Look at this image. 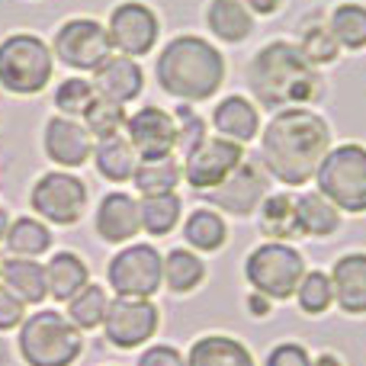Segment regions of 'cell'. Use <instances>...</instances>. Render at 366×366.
<instances>
[{
	"instance_id": "32",
	"label": "cell",
	"mask_w": 366,
	"mask_h": 366,
	"mask_svg": "<svg viewBox=\"0 0 366 366\" xmlns=\"http://www.w3.org/2000/svg\"><path fill=\"white\" fill-rule=\"evenodd\" d=\"M180 196L177 193H158V196H145L139 202V212H142V228L154 238L161 234H171L174 225L180 222Z\"/></svg>"
},
{
	"instance_id": "18",
	"label": "cell",
	"mask_w": 366,
	"mask_h": 366,
	"mask_svg": "<svg viewBox=\"0 0 366 366\" xmlns=\"http://www.w3.org/2000/svg\"><path fill=\"white\" fill-rule=\"evenodd\" d=\"M335 305L347 315H366V251L341 254L331 267Z\"/></svg>"
},
{
	"instance_id": "21",
	"label": "cell",
	"mask_w": 366,
	"mask_h": 366,
	"mask_svg": "<svg viewBox=\"0 0 366 366\" xmlns=\"http://www.w3.org/2000/svg\"><path fill=\"white\" fill-rule=\"evenodd\" d=\"M187 366H254V357L238 337L206 335L189 347Z\"/></svg>"
},
{
	"instance_id": "29",
	"label": "cell",
	"mask_w": 366,
	"mask_h": 366,
	"mask_svg": "<svg viewBox=\"0 0 366 366\" xmlns=\"http://www.w3.org/2000/svg\"><path fill=\"white\" fill-rule=\"evenodd\" d=\"M132 180L142 196L174 193L177 183L183 180V167L174 161V154H167V158H142Z\"/></svg>"
},
{
	"instance_id": "46",
	"label": "cell",
	"mask_w": 366,
	"mask_h": 366,
	"mask_svg": "<svg viewBox=\"0 0 366 366\" xmlns=\"http://www.w3.org/2000/svg\"><path fill=\"white\" fill-rule=\"evenodd\" d=\"M6 232H10V219H6V212L0 209V241L6 238Z\"/></svg>"
},
{
	"instance_id": "19",
	"label": "cell",
	"mask_w": 366,
	"mask_h": 366,
	"mask_svg": "<svg viewBox=\"0 0 366 366\" xmlns=\"http://www.w3.org/2000/svg\"><path fill=\"white\" fill-rule=\"evenodd\" d=\"M142 228L139 202L129 193H109L103 196L100 209H97V232L109 244H122V241L135 238Z\"/></svg>"
},
{
	"instance_id": "38",
	"label": "cell",
	"mask_w": 366,
	"mask_h": 366,
	"mask_svg": "<svg viewBox=\"0 0 366 366\" xmlns=\"http://www.w3.org/2000/svg\"><path fill=\"white\" fill-rule=\"evenodd\" d=\"M97 100V90L90 81H81V77H71V81H61L55 90V107L68 116H84L87 107Z\"/></svg>"
},
{
	"instance_id": "42",
	"label": "cell",
	"mask_w": 366,
	"mask_h": 366,
	"mask_svg": "<svg viewBox=\"0 0 366 366\" xmlns=\"http://www.w3.org/2000/svg\"><path fill=\"white\" fill-rule=\"evenodd\" d=\"M139 366H187V360H183V354L177 347L158 344V347H148L145 354L139 357Z\"/></svg>"
},
{
	"instance_id": "37",
	"label": "cell",
	"mask_w": 366,
	"mask_h": 366,
	"mask_svg": "<svg viewBox=\"0 0 366 366\" xmlns=\"http://www.w3.org/2000/svg\"><path fill=\"white\" fill-rule=\"evenodd\" d=\"M299 49H302V55L318 68V64L337 61V51H341V45H337V39L331 36L328 23H325V26H309V29L302 32V42H299Z\"/></svg>"
},
{
	"instance_id": "22",
	"label": "cell",
	"mask_w": 366,
	"mask_h": 366,
	"mask_svg": "<svg viewBox=\"0 0 366 366\" xmlns=\"http://www.w3.org/2000/svg\"><path fill=\"white\" fill-rule=\"evenodd\" d=\"M296 222H299V234L309 238H328L341 228V209L331 199H325L318 189L312 193L296 196Z\"/></svg>"
},
{
	"instance_id": "16",
	"label": "cell",
	"mask_w": 366,
	"mask_h": 366,
	"mask_svg": "<svg viewBox=\"0 0 366 366\" xmlns=\"http://www.w3.org/2000/svg\"><path fill=\"white\" fill-rule=\"evenodd\" d=\"M94 90L103 100H113L119 107L132 103L135 97L142 94V84H145V74H142L139 61L129 55H109L100 68L94 71Z\"/></svg>"
},
{
	"instance_id": "10",
	"label": "cell",
	"mask_w": 366,
	"mask_h": 366,
	"mask_svg": "<svg viewBox=\"0 0 366 366\" xmlns=\"http://www.w3.org/2000/svg\"><path fill=\"white\" fill-rule=\"evenodd\" d=\"M241 161H244V148H241L238 142L222 139V135L219 139H209L206 135V139L187 154V161H183V180L193 189L209 193V189H215L219 183H225L232 177Z\"/></svg>"
},
{
	"instance_id": "40",
	"label": "cell",
	"mask_w": 366,
	"mask_h": 366,
	"mask_svg": "<svg viewBox=\"0 0 366 366\" xmlns=\"http://www.w3.org/2000/svg\"><path fill=\"white\" fill-rule=\"evenodd\" d=\"M267 366H312V354L296 341H283L270 347L267 354Z\"/></svg>"
},
{
	"instance_id": "28",
	"label": "cell",
	"mask_w": 366,
	"mask_h": 366,
	"mask_svg": "<svg viewBox=\"0 0 366 366\" xmlns=\"http://www.w3.org/2000/svg\"><path fill=\"white\" fill-rule=\"evenodd\" d=\"M328 29L341 49L350 51L366 49V4H357V0L337 4L328 16Z\"/></svg>"
},
{
	"instance_id": "2",
	"label": "cell",
	"mask_w": 366,
	"mask_h": 366,
	"mask_svg": "<svg viewBox=\"0 0 366 366\" xmlns=\"http://www.w3.org/2000/svg\"><path fill=\"white\" fill-rule=\"evenodd\" d=\"M247 87L257 97L260 107L286 109L305 107V103L322 97V74L315 64L302 55L296 42H270L251 58L247 64Z\"/></svg>"
},
{
	"instance_id": "25",
	"label": "cell",
	"mask_w": 366,
	"mask_h": 366,
	"mask_svg": "<svg viewBox=\"0 0 366 366\" xmlns=\"http://www.w3.org/2000/svg\"><path fill=\"white\" fill-rule=\"evenodd\" d=\"M4 286L19 296L23 302H42L49 292V280H45V267H39L29 257H13L4 264Z\"/></svg>"
},
{
	"instance_id": "17",
	"label": "cell",
	"mask_w": 366,
	"mask_h": 366,
	"mask_svg": "<svg viewBox=\"0 0 366 366\" xmlns=\"http://www.w3.org/2000/svg\"><path fill=\"white\" fill-rule=\"evenodd\" d=\"M90 139L94 135L87 132V126L68 119V116H55L45 126V154L61 167H81L94 154Z\"/></svg>"
},
{
	"instance_id": "27",
	"label": "cell",
	"mask_w": 366,
	"mask_h": 366,
	"mask_svg": "<svg viewBox=\"0 0 366 366\" xmlns=\"http://www.w3.org/2000/svg\"><path fill=\"white\" fill-rule=\"evenodd\" d=\"M260 232L270 241H292L299 238V222H296V196L277 193L267 196L260 202Z\"/></svg>"
},
{
	"instance_id": "44",
	"label": "cell",
	"mask_w": 366,
	"mask_h": 366,
	"mask_svg": "<svg viewBox=\"0 0 366 366\" xmlns=\"http://www.w3.org/2000/svg\"><path fill=\"white\" fill-rule=\"evenodd\" d=\"M247 312H254V315H267V312H270V299L260 296V292L247 296Z\"/></svg>"
},
{
	"instance_id": "5",
	"label": "cell",
	"mask_w": 366,
	"mask_h": 366,
	"mask_svg": "<svg viewBox=\"0 0 366 366\" xmlns=\"http://www.w3.org/2000/svg\"><path fill=\"white\" fill-rule=\"evenodd\" d=\"M302 277L305 257L290 241H267L254 247L244 260V280L254 286V292L267 296L270 302H286L296 296Z\"/></svg>"
},
{
	"instance_id": "6",
	"label": "cell",
	"mask_w": 366,
	"mask_h": 366,
	"mask_svg": "<svg viewBox=\"0 0 366 366\" xmlns=\"http://www.w3.org/2000/svg\"><path fill=\"white\" fill-rule=\"evenodd\" d=\"M81 347V331L58 312H39L19 328V354L29 366H71Z\"/></svg>"
},
{
	"instance_id": "34",
	"label": "cell",
	"mask_w": 366,
	"mask_h": 366,
	"mask_svg": "<svg viewBox=\"0 0 366 366\" xmlns=\"http://www.w3.org/2000/svg\"><path fill=\"white\" fill-rule=\"evenodd\" d=\"M49 244H51L49 228L36 219H16L10 225V232H6V247L16 257H39V254L49 251Z\"/></svg>"
},
{
	"instance_id": "4",
	"label": "cell",
	"mask_w": 366,
	"mask_h": 366,
	"mask_svg": "<svg viewBox=\"0 0 366 366\" xmlns=\"http://www.w3.org/2000/svg\"><path fill=\"white\" fill-rule=\"evenodd\" d=\"M318 193L331 199L341 212L363 215L366 212V145L347 142L325 154L315 171Z\"/></svg>"
},
{
	"instance_id": "31",
	"label": "cell",
	"mask_w": 366,
	"mask_h": 366,
	"mask_svg": "<svg viewBox=\"0 0 366 366\" xmlns=\"http://www.w3.org/2000/svg\"><path fill=\"white\" fill-rule=\"evenodd\" d=\"M206 280V264L187 247H174L164 257V283L171 292H193Z\"/></svg>"
},
{
	"instance_id": "41",
	"label": "cell",
	"mask_w": 366,
	"mask_h": 366,
	"mask_svg": "<svg viewBox=\"0 0 366 366\" xmlns=\"http://www.w3.org/2000/svg\"><path fill=\"white\" fill-rule=\"evenodd\" d=\"M23 299L13 296L6 286H0V331H10L13 325H19L23 318Z\"/></svg>"
},
{
	"instance_id": "30",
	"label": "cell",
	"mask_w": 366,
	"mask_h": 366,
	"mask_svg": "<svg viewBox=\"0 0 366 366\" xmlns=\"http://www.w3.org/2000/svg\"><path fill=\"white\" fill-rule=\"evenodd\" d=\"M183 238L196 251H219L228 241L225 219L212 209H196V212H189L187 225H183Z\"/></svg>"
},
{
	"instance_id": "9",
	"label": "cell",
	"mask_w": 366,
	"mask_h": 366,
	"mask_svg": "<svg viewBox=\"0 0 366 366\" xmlns=\"http://www.w3.org/2000/svg\"><path fill=\"white\" fill-rule=\"evenodd\" d=\"M51 51L58 61L74 71H97L113 55V42L107 26H100L97 19H68L64 26H58Z\"/></svg>"
},
{
	"instance_id": "3",
	"label": "cell",
	"mask_w": 366,
	"mask_h": 366,
	"mask_svg": "<svg viewBox=\"0 0 366 366\" xmlns=\"http://www.w3.org/2000/svg\"><path fill=\"white\" fill-rule=\"evenodd\" d=\"M161 90L177 100L199 103L215 97L225 81V58L212 42L199 36H174L154 61Z\"/></svg>"
},
{
	"instance_id": "35",
	"label": "cell",
	"mask_w": 366,
	"mask_h": 366,
	"mask_svg": "<svg viewBox=\"0 0 366 366\" xmlns=\"http://www.w3.org/2000/svg\"><path fill=\"white\" fill-rule=\"evenodd\" d=\"M68 312H71V322L77 328H97V325L107 322V312H109V299L100 286H84L74 299L68 302Z\"/></svg>"
},
{
	"instance_id": "14",
	"label": "cell",
	"mask_w": 366,
	"mask_h": 366,
	"mask_svg": "<svg viewBox=\"0 0 366 366\" xmlns=\"http://www.w3.org/2000/svg\"><path fill=\"white\" fill-rule=\"evenodd\" d=\"M158 309L154 302L148 299H129V296H119L116 302H109V312H107V337L109 344L122 350H132V347H142L148 337L158 331Z\"/></svg>"
},
{
	"instance_id": "36",
	"label": "cell",
	"mask_w": 366,
	"mask_h": 366,
	"mask_svg": "<svg viewBox=\"0 0 366 366\" xmlns=\"http://www.w3.org/2000/svg\"><path fill=\"white\" fill-rule=\"evenodd\" d=\"M84 122H87V132L103 142V139L119 135V129L126 126V113H122L119 103L97 97V100L87 107V113H84Z\"/></svg>"
},
{
	"instance_id": "43",
	"label": "cell",
	"mask_w": 366,
	"mask_h": 366,
	"mask_svg": "<svg viewBox=\"0 0 366 366\" xmlns=\"http://www.w3.org/2000/svg\"><path fill=\"white\" fill-rule=\"evenodd\" d=\"M241 4H244L251 13H260V16H270V13H277L280 6H283V0H241Z\"/></svg>"
},
{
	"instance_id": "12",
	"label": "cell",
	"mask_w": 366,
	"mask_h": 366,
	"mask_svg": "<svg viewBox=\"0 0 366 366\" xmlns=\"http://www.w3.org/2000/svg\"><path fill=\"white\" fill-rule=\"evenodd\" d=\"M158 16L148 4H139V0H126L113 10L109 16V42L119 55H129V58H142L154 49L158 42Z\"/></svg>"
},
{
	"instance_id": "26",
	"label": "cell",
	"mask_w": 366,
	"mask_h": 366,
	"mask_svg": "<svg viewBox=\"0 0 366 366\" xmlns=\"http://www.w3.org/2000/svg\"><path fill=\"white\" fill-rule=\"evenodd\" d=\"M97 171L113 183H126L135 177V167H139V158H135V148L129 139L122 135H113V139H103L94 152Z\"/></svg>"
},
{
	"instance_id": "13",
	"label": "cell",
	"mask_w": 366,
	"mask_h": 366,
	"mask_svg": "<svg viewBox=\"0 0 366 366\" xmlns=\"http://www.w3.org/2000/svg\"><path fill=\"white\" fill-rule=\"evenodd\" d=\"M267 187H270L267 167L260 161H241L232 177L219 183L215 189H209L206 199L212 206L225 209L228 215H251L267 199Z\"/></svg>"
},
{
	"instance_id": "33",
	"label": "cell",
	"mask_w": 366,
	"mask_h": 366,
	"mask_svg": "<svg viewBox=\"0 0 366 366\" xmlns=\"http://www.w3.org/2000/svg\"><path fill=\"white\" fill-rule=\"evenodd\" d=\"M296 305L305 315H325V312L335 305V283H331V273L325 270H309L302 277L296 290Z\"/></svg>"
},
{
	"instance_id": "20",
	"label": "cell",
	"mask_w": 366,
	"mask_h": 366,
	"mask_svg": "<svg viewBox=\"0 0 366 366\" xmlns=\"http://www.w3.org/2000/svg\"><path fill=\"white\" fill-rule=\"evenodd\" d=\"M212 126L222 139H232V142H238V145H244V142L257 139L260 113L247 97L234 94V97H225V100L212 109Z\"/></svg>"
},
{
	"instance_id": "45",
	"label": "cell",
	"mask_w": 366,
	"mask_h": 366,
	"mask_svg": "<svg viewBox=\"0 0 366 366\" xmlns=\"http://www.w3.org/2000/svg\"><path fill=\"white\" fill-rule=\"evenodd\" d=\"M312 366H344V363L337 360V354H322L318 360H312Z\"/></svg>"
},
{
	"instance_id": "39",
	"label": "cell",
	"mask_w": 366,
	"mask_h": 366,
	"mask_svg": "<svg viewBox=\"0 0 366 366\" xmlns=\"http://www.w3.org/2000/svg\"><path fill=\"white\" fill-rule=\"evenodd\" d=\"M202 139H206V122L189 107H180L177 109V148H183V154H189Z\"/></svg>"
},
{
	"instance_id": "23",
	"label": "cell",
	"mask_w": 366,
	"mask_h": 366,
	"mask_svg": "<svg viewBox=\"0 0 366 366\" xmlns=\"http://www.w3.org/2000/svg\"><path fill=\"white\" fill-rule=\"evenodd\" d=\"M206 23L222 42H244L254 29V13L241 0H209Z\"/></svg>"
},
{
	"instance_id": "1",
	"label": "cell",
	"mask_w": 366,
	"mask_h": 366,
	"mask_svg": "<svg viewBox=\"0 0 366 366\" xmlns=\"http://www.w3.org/2000/svg\"><path fill=\"white\" fill-rule=\"evenodd\" d=\"M331 152V126L309 107L277 109L260 135V161L267 174L286 187L315 180L318 164Z\"/></svg>"
},
{
	"instance_id": "8",
	"label": "cell",
	"mask_w": 366,
	"mask_h": 366,
	"mask_svg": "<svg viewBox=\"0 0 366 366\" xmlns=\"http://www.w3.org/2000/svg\"><path fill=\"white\" fill-rule=\"evenodd\" d=\"M107 277L116 296L152 299L164 283V257L152 244H129L109 260Z\"/></svg>"
},
{
	"instance_id": "15",
	"label": "cell",
	"mask_w": 366,
	"mask_h": 366,
	"mask_svg": "<svg viewBox=\"0 0 366 366\" xmlns=\"http://www.w3.org/2000/svg\"><path fill=\"white\" fill-rule=\"evenodd\" d=\"M126 132L139 158H167L177 148V119L158 107H142L129 116Z\"/></svg>"
},
{
	"instance_id": "24",
	"label": "cell",
	"mask_w": 366,
	"mask_h": 366,
	"mask_svg": "<svg viewBox=\"0 0 366 366\" xmlns=\"http://www.w3.org/2000/svg\"><path fill=\"white\" fill-rule=\"evenodd\" d=\"M45 280H49V292L58 299V302H71V299L87 286V264H84L77 254L61 251L49 260Z\"/></svg>"
},
{
	"instance_id": "11",
	"label": "cell",
	"mask_w": 366,
	"mask_h": 366,
	"mask_svg": "<svg viewBox=\"0 0 366 366\" xmlns=\"http://www.w3.org/2000/svg\"><path fill=\"white\" fill-rule=\"evenodd\" d=\"M32 209L55 225H74L87 209V187L74 174H45L32 187Z\"/></svg>"
},
{
	"instance_id": "7",
	"label": "cell",
	"mask_w": 366,
	"mask_h": 366,
	"mask_svg": "<svg viewBox=\"0 0 366 366\" xmlns=\"http://www.w3.org/2000/svg\"><path fill=\"white\" fill-rule=\"evenodd\" d=\"M51 49L39 36L16 32L0 42V84L10 94H39L51 81Z\"/></svg>"
}]
</instances>
